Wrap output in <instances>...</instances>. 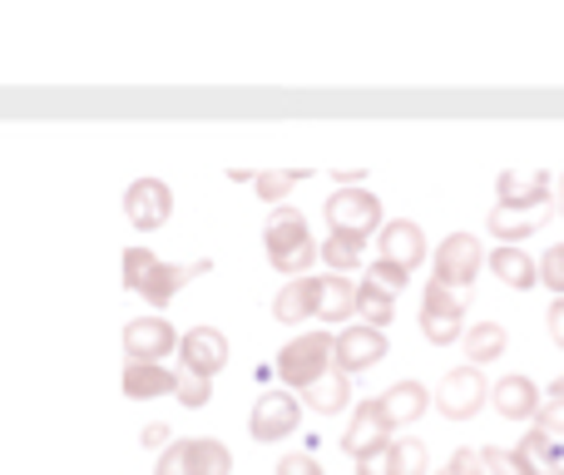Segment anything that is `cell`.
<instances>
[{
    "instance_id": "1",
    "label": "cell",
    "mask_w": 564,
    "mask_h": 475,
    "mask_svg": "<svg viewBox=\"0 0 564 475\" xmlns=\"http://www.w3.org/2000/svg\"><path fill=\"white\" fill-rule=\"evenodd\" d=\"M263 248H268V262H273V272H282L288 282L307 278V268L322 258V242L307 234V218L297 214V208H273V218L263 224Z\"/></svg>"
},
{
    "instance_id": "2",
    "label": "cell",
    "mask_w": 564,
    "mask_h": 475,
    "mask_svg": "<svg viewBox=\"0 0 564 475\" xmlns=\"http://www.w3.org/2000/svg\"><path fill=\"white\" fill-rule=\"evenodd\" d=\"M332 367H337V337H332V332H302V337H292L273 361L278 381L288 391H297V397L312 387V381L327 377Z\"/></svg>"
},
{
    "instance_id": "3",
    "label": "cell",
    "mask_w": 564,
    "mask_h": 475,
    "mask_svg": "<svg viewBox=\"0 0 564 475\" xmlns=\"http://www.w3.org/2000/svg\"><path fill=\"white\" fill-rule=\"evenodd\" d=\"M466 307H470V292L426 282V292H421V332H426L431 347H451V342L466 337Z\"/></svg>"
},
{
    "instance_id": "4",
    "label": "cell",
    "mask_w": 564,
    "mask_h": 475,
    "mask_svg": "<svg viewBox=\"0 0 564 475\" xmlns=\"http://www.w3.org/2000/svg\"><path fill=\"white\" fill-rule=\"evenodd\" d=\"M486 268V248H480L476 234H451L441 238V248L431 252V282L441 288H456V292H470Z\"/></svg>"
},
{
    "instance_id": "5",
    "label": "cell",
    "mask_w": 564,
    "mask_h": 475,
    "mask_svg": "<svg viewBox=\"0 0 564 475\" xmlns=\"http://www.w3.org/2000/svg\"><path fill=\"white\" fill-rule=\"evenodd\" d=\"M327 214V228L332 234H347V238H371L387 228L381 218V198L371 188H332V198L322 204Z\"/></svg>"
},
{
    "instance_id": "6",
    "label": "cell",
    "mask_w": 564,
    "mask_h": 475,
    "mask_svg": "<svg viewBox=\"0 0 564 475\" xmlns=\"http://www.w3.org/2000/svg\"><path fill=\"white\" fill-rule=\"evenodd\" d=\"M490 401V381L480 367H451L436 391V411L446 421H470Z\"/></svg>"
},
{
    "instance_id": "7",
    "label": "cell",
    "mask_w": 564,
    "mask_h": 475,
    "mask_svg": "<svg viewBox=\"0 0 564 475\" xmlns=\"http://www.w3.org/2000/svg\"><path fill=\"white\" fill-rule=\"evenodd\" d=\"M391 441H397V431L387 427V417H381L377 397L361 401V407H351V421L347 431H341V451H347L351 461H371V456H387Z\"/></svg>"
},
{
    "instance_id": "8",
    "label": "cell",
    "mask_w": 564,
    "mask_h": 475,
    "mask_svg": "<svg viewBox=\"0 0 564 475\" xmlns=\"http://www.w3.org/2000/svg\"><path fill=\"white\" fill-rule=\"evenodd\" d=\"M302 421V397H292L288 387H273L253 401V417H248V436L253 441H282L292 436Z\"/></svg>"
},
{
    "instance_id": "9",
    "label": "cell",
    "mask_w": 564,
    "mask_h": 475,
    "mask_svg": "<svg viewBox=\"0 0 564 475\" xmlns=\"http://www.w3.org/2000/svg\"><path fill=\"white\" fill-rule=\"evenodd\" d=\"M174 214V188L164 179H134L124 188V218L139 228V234H159Z\"/></svg>"
},
{
    "instance_id": "10",
    "label": "cell",
    "mask_w": 564,
    "mask_h": 475,
    "mask_svg": "<svg viewBox=\"0 0 564 475\" xmlns=\"http://www.w3.org/2000/svg\"><path fill=\"white\" fill-rule=\"evenodd\" d=\"M178 342L184 337H174V327L164 317H134L124 327V357L134 367H164V357H174Z\"/></svg>"
},
{
    "instance_id": "11",
    "label": "cell",
    "mask_w": 564,
    "mask_h": 475,
    "mask_svg": "<svg viewBox=\"0 0 564 475\" xmlns=\"http://www.w3.org/2000/svg\"><path fill=\"white\" fill-rule=\"evenodd\" d=\"M228 367V337L218 327H188L178 342V371H194V377L214 381Z\"/></svg>"
},
{
    "instance_id": "12",
    "label": "cell",
    "mask_w": 564,
    "mask_h": 475,
    "mask_svg": "<svg viewBox=\"0 0 564 475\" xmlns=\"http://www.w3.org/2000/svg\"><path fill=\"white\" fill-rule=\"evenodd\" d=\"M555 179L545 169H506L496 184V208H555V194H550Z\"/></svg>"
},
{
    "instance_id": "13",
    "label": "cell",
    "mask_w": 564,
    "mask_h": 475,
    "mask_svg": "<svg viewBox=\"0 0 564 475\" xmlns=\"http://www.w3.org/2000/svg\"><path fill=\"white\" fill-rule=\"evenodd\" d=\"M377 361H387V332L367 327V322H357V327H341V332H337V371H341V377L371 371Z\"/></svg>"
},
{
    "instance_id": "14",
    "label": "cell",
    "mask_w": 564,
    "mask_h": 475,
    "mask_svg": "<svg viewBox=\"0 0 564 475\" xmlns=\"http://www.w3.org/2000/svg\"><path fill=\"white\" fill-rule=\"evenodd\" d=\"M490 407H496L506 421H530V427H535L540 407H545V391H540L530 377L510 371V377H500L496 387H490Z\"/></svg>"
},
{
    "instance_id": "15",
    "label": "cell",
    "mask_w": 564,
    "mask_h": 475,
    "mask_svg": "<svg viewBox=\"0 0 564 475\" xmlns=\"http://www.w3.org/2000/svg\"><path fill=\"white\" fill-rule=\"evenodd\" d=\"M377 258L416 272L421 262H426V234H421V224H411V218H391V224L377 234Z\"/></svg>"
},
{
    "instance_id": "16",
    "label": "cell",
    "mask_w": 564,
    "mask_h": 475,
    "mask_svg": "<svg viewBox=\"0 0 564 475\" xmlns=\"http://www.w3.org/2000/svg\"><path fill=\"white\" fill-rule=\"evenodd\" d=\"M377 407H381V417H387V427L401 431V427L426 417V407H436V397H431L421 381H397V387H387L377 397Z\"/></svg>"
},
{
    "instance_id": "17",
    "label": "cell",
    "mask_w": 564,
    "mask_h": 475,
    "mask_svg": "<svg viewBox=\"0 0 564 475\" xmlns=\"http://www.w3.org/2000/svg\"><path fill=\"white\" fill-rule=\"evenodd\" d=\"M317 298H322V278H297L273 298V322L297 327V322H317Z\"/></svg>"
},
{
    "instance_id": "18",
    "label": "cell",
    "mask_w": 564,
    "mask_h": 475,
    "mask_svg": "<svg viewBox=\"0 0 564 475\" xmlns=\"http://www.w3.org/2000/svg\"><path fill=\"white\" fill-rule=\"evenodd\" d=\"M208 268H214V262H188V268H184V262H159L154 278L144 282V292H139V298H144L149 307H169V302L188 288V278H198V272H208Z\"/></svg>"
},
{
    "instance_id": "19",
    "label": "cell",
    "mask_w": 564,
    "mask_h": 475,
    "mask_svg": "<svg viewBox=\"0 0 564 475\" xmlns=\"http://www.w3.org/2000/svg\"><path fill=\"white\" fill-rule=\"evenodd\" d=\"M550 214L555 208H490V238H500V248H520V238L540 234Z\"/></svg>"
},
{
    "instance_id": "20",
    "label": "cell",
    "mask_w": 564,
    "mask_h": 475,
    "mask_svg": "<svg viewBox=\"0 0 564 475\" xmlns=\"http://www.w3.org/2000/svg\"><path fill=\"white\" fill-rule=\"evenodd\" d=\"M486 262H490V272L516 292H530L540 282V258H530L525 248H490Z\"/></svg>"
},
{
    "instance_id": "21",
    "label": "cell",
    "mask_w": 564,
    "mask_h": 475,
    "mask_svg": "<svg viewBox=\"0 0 564 475\" xmlns=\"http://www.w3.org/2000/svg\"><path fill=\"white\" fill-rule=\"evenodd\" d=\"M510 347V332L500 327V322H476V327H466V337H460V352H466V367H486V361H500Z\"/></svg>"
},
{
    "instance_id": "22",
    "label": "cell",
    "mask_w": 564,
    "mask_h": 475,
    "mask_svg": "<svg viewBox=\"0 0 564 475\" xmlns=\"http://www.w3.org/2000/svg\"><path fill=\"white\" fill-rule=\"evenodd\" d=\"M124 397L129 401H154V397H178V371L169 367H124Z\"/></svg>"
},
{
    "instance_id": "23",
    "label": "cell",
    "mask_w": 564,
    "mask_h": 475,
    "mask_svg": "<svg viewBox=\"0 0 564 475\" xmlns=\"http://www.w3.org/2000/svg\"><path fill=\"white\" fill-rule=\"evenodd\" d=\"M302 401H307L317 417H337V411H347L351 407V377H341L337 367L327 371L322 381H312L307 391H302Z\"/></svg>"
},
{
    "instance_id": "24",
    "label": "cell",
    "mask_w": 564,
    "mask_h": 475,
    "mask_svg": "<svg viewBox=\"0 0 564 475\" xmlns=\"http://www.w3.org/2000/svg\"><path fill=\"white\" fill-rule=\"evenodd\" d=\"M341 317H357V282L351 278H322V298H317V322H341Z\"/></svg>"
},
{
    "instance_id": "25",
    "label": "cell",
    "mask_w": 564,
    "mask_h": 475,
    "mask_svg": "<svg viewBox=\"0 0 564 475\" xmlns=\"http://www.w3.org/2000/svg\"><path fill=\"white\" fill-rule=\"evenodd\" d=\"M516 451H520V456H525L540 475H560V471H564V441L550 436V431H540V427H530L525 436H520Z\"/></svg>"
},
{
    "instance_id": "26",
    "label": "cell",
    "mask_w": 564,
    "mask_h": 475,
    "mask_svg": "<svg viewBox=\"0 0 564 475\" xmlns=\"http://www.w3.org/2000/svg\"><path fill=\"white\" fill-rule=\"evenodd\" d=\"M357 317L367 322V327L387 332V322L397 317V292H387L381 282H371V278H361L357 282Z\"/></svg>"
},
{
    "instance_id": "27",
    "label": "cell",
    "mask_w": 564,
    "mask_h": 475,
    "mask_svg": "<svg viewBox=\"0 0 564 475\" xmlns=\"http://www.w3.org/2000/svg\"><path fill=\"white\" fill-rule=\"evenodd\" d=\"M188 466H194V475H234V451L214 436H194L188 441Z\"/></svg>"
},
{
    "instance_id": "28",
    "label": "cell",
    "mask_w": 564,
    "mask_h": 475,
    "mask_svg": "<svg viewBox=\"0 0 564 475\" xmlns=\"http://www.w3.org/2000/svg\"><path fill=\"white\" fill-rule=\"evenodd\" d=\"M387 471H391V475H431V451H426V441L397 436V441H391V451H387Z\"/></svg>"
},
{
    "instance_id": "29",
    "label": "cell",
    "mask_w": 564,
    "mask_h": 475,
    "mask_svg": "<svg viewBox=\"0 0 564 475\" xmlns=\"http://www.w3.org/2000/svg\"><path fill=\"white\" fill-rule=\"evenodd\" d=\"M361 258H367V238H347V234L322 238V262H327V272H357Z\"/></svg>"
},
{
    "instance_id": "30",
    "label": "cell",
    "mask_w": 564,
    "mask_h": 475,
    "mask_svg": "<svg viewBox=\"0 0 564 475\" xmlns=\"http://www.w3.org/2000/svg\"><path fill=\"white\" fill-rule=\"evenodd\" d=\"M302 179H312L307 169H263V174H253V188H258V198H263V204L282 208V198H288Z\"/></svg>"
},
{
    "instance_id": "31",
    "label": "cell",
    "mask_w": 564,
    "mask_h": 475,
    "mask_svg": "<svg viewBox=\"0 0 564 475\" xmlns=\"http://www.w3.org/2000/svg\"><path fill=\"white\" fill-rule=\"evenodd\" d=\"M154 268H159V258H154V248H124V288L129 292H144V282L154 278Z\"/></svg>"
},
{
    "instance_id": "32",
    "label": "cell",
    "mask_w": 564,
    "mask_h": 475,
    "mask_svg": "<svg viewBox=\"0 0 564 475\" xmlns=\"http://www.w3.org/2000/svg\"><path fill=\"white\" fill-rule=\"evenodd\" d=\"M480 461H486V471H490V475H540L525 456H520V451H500V446H490V451H480Z\"/></svg>"
},
{
    "instance_id": "33",
    "label": "cell",
    "mask_w": 564,
    "mask_h": 475,
    "mask_svg": "<svg viewBox=\"0 0 564 475\" xmlns=\"http://www.w3.org/2000/svg\"><path fill=\"white\" fill-rule=\"evenodd\" d=\"M535 427L564 441V387H560V381L545 391V407H540V421H535Z\"/></svg>"
},
{
    "instance_id": "34",
    "label": "cell",
    "mask_w": 564,
    "mask_h": 475,
    "mask_svg": "<svg viewBox=\"0 0 564 475\" xmlns=\"http://www.w3.org/2000/svg\"><path fill=\"white\" fill-rule=\"evenodd\" d=\"M208 397H214V381H208V377H194V371H178V401H184L188 411L208 407Z\"/></svg>"
},
{
    "instance_id": "35",
    "label": "cell",
    "mask_w": 564,
    "mask_h": 475,
    "mask_svg": "<svg viewBox=\"0 0 564 475\" xmlns=\"http://www.w3.org/2000/svg\"><path fill=\"white\" fill-rule=\"evenodd\" d=\"M540 282H545L555 298H564V242L545 248V258H540Z\"/></svg>"
},
{
    "instance_id": "36",
    "label": "cell",
    "mask_w": 564,
    "mask_h": 475,
    "mask_svg": "<svg viewBox=\"0 0 564 475\" xmlns=\"http://www.w3.org/2000/svg\"><path fill=\"white\" fill-rule=\"evenodd\" d=\"M154 475H194V466H188V441H174V446L159 456V471Z\"/></svg>"
},
{
    "instance_id": "37",
    "label": "cell",
    "mask_w": 564,
    "mask_h": 475,
    "mask_svg": "<svg viewBox=\"0 0 564 475\" xmlns=\"http://www.w3.org/2000/svg\"><path fill=\"white\" fill-rule=\"evenodd\" d=\"M367 278H371V282H381L387 292H401V288H406L411 272H406V268H397V262H381V258H377V262H371Z\"/></svg>"
},
{
    "instance_id": "38",
    "label": "cell",
    "mask_w": 564,
    "mask_h": 475,
    "mask_svg": "<svg viewBox=\"0 0 564 475\" xmlns=\"http://www.w3.org/2000/svg\"><path fill=\"white\" fill-rule=\"evenodd\" d=\"M278 475H322V466H317L312 456H302V451H297V456H282V461H278Z\"/></svg>"
},
{
    "instance_id": "39",
    "label": "cell",
    "mask_w": 564,
    "mask_h": 475,
    "mask_svg": "<svg viewBox=\"0 0 564 475\" xmlns=\"http://www.w3.org/2000/svg\"><path fill=\"white\" fill-rule=\"evenodd\" d=\"M144 446H154L159 456H164V451L174 446V431H169L164 421H149V427H144Z\"/></svg>"
},
{
    "instance_id": "40",
    "label": "cell",
    "mask_w": 564,
    "mask_h": 475,
    "mask_svg": "<svg viewBox=\"0 0 564 475\" xmlns=\"http://www.w3.org/2000/svg\"><path fill=\"white\" fill-rule=\"evenodd\" d=\"M545 322H550V337H555V342H560V347H564V298H555V302H550Z\"/></svg>"
},
{
    "instance_id": "41",
    "label": "cell",
    "mask_w": 564,
    "mask_h": 475,
    "mask_svg": "<svg viewBox=\"0 0 564 475\" xmlns=\"http://www.w3.org/2000/svg\"><path fill=\"white\" fill-rule=\"evenodd\" d=\"M357 475H391V471H387V456H371V461H357Z\"/></svg>"
},
{
    "instance_id": "42",
    "label": "cell",
    "mask_w": 564,
    "mask_h": 475,
    "mask_svg": "<svg viewBox=\"0 0 564 475\" xmlns=\"http://www.w3.org/2000/svg\"><path fill=\"white\" fill-rule=\"evenodd\" d=\"M555 208H560V214H564V179H560V198H555Z\"/></svg>"
},
{
    "instance_id": "43",
    "label": "cell",
    "mask_w": 564,
    "mask_h": 475,
    "mask_svg": "<svg viewBox=\"0 0 564 475\" xmlns=\"http://www.w3.org/2000/svg\"><path fill=\"white\" fill-rule=\"evenodd\" d=\"M441 475H451V466H446V471H441Z\"/></svg>"
},
{
    "instance_id": "44",
    "label": "cell",
    "mask_w": 564,
    "mask_h": 475,
    "mask_svg": "<svg viewBox=\"0 0 564 475\" xmlns=\"http://www.w3.org/2000/svg\"><path fill=\"white\" fill-rule=\"evenodd\" d=\"M560 387H564V377H560Z\"/></svg>"
},
{
    "instance_id": "45",
    "label": "cell",
    "mask_w": 564,
    "mask_h": 475,
    "mask_svg": "<svg viewBox=\"0 0 564 475\" xmlns=\"http://www.w3.org/2000/svg\"><path fill=\"white\" fill-rule=\"evenodd\" d=\"M560 475H564V471H560Z\"/></svg>"
}]
</instances>
